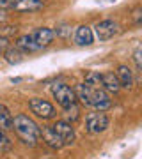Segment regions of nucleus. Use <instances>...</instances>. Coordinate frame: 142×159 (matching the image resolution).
<instances>
[{"mask_svg":"<svg viewBox=\"0 0 142 159\" xmlns=\"http://www.w3.org/2000/svg\"><path fill=\"white\" fill-rule=\"evenodd\" d=\"M28 106H30V111L34 115H37L39 119H53L57 115L55 106L48 102L46 99H41V97H34L28 101Z\"/></svg>","mask_w":142,"mask_h":159,"instance_id":"obj_5","label":"nucleus"},{"mask_svg":"<svg viewBox=\"0 0 142 159\" xmlns=\"http://www.w3.org/2000/svg\"><path fill=\"white\" fill-rule=\"evenodd\" d=\"M0 129L11 131L12 129V115L6 104L0 102Z\"/></svg>","mask_w":142,"mask_h":159,"instance_id":"obj_15","label":"nucleus"},{"mask_svg":"<svg viewBox=\"0 0 142 159\" xmlns=\"http://www.w3.org/2000/svg\"><path fill=\"white\" fill-rule=\"evenodd\" d=\"M11 2L12 0H0V11H6L11 7Z\"/></svg>","mask_w":142,"mask_h":159,"instance_id":"obj_22","label":"nucleus"},{"mask_svg":"<svg viewBox=\"0 0 142 159\" xmlns=\"http://www.w3.org/2000/svg\"><path fill=\"white\" fill-rule=\"evenodd\" d=\"M16 48L20 51H25V53H30V51H39L41 50L39 46L36 44L32 34H25V35H22V37H18Z\"/></svg>","mask_w":142,"mask_h":159,"instance_id":"obj_14","label":"nucleus"},{"mask_svg":"<svg viewBox=\"0 0 142 159\" xmlns=\"http://www.w3.org/2000/svg\"><path fill=\"white\" fill-rule=\"evenodd\" d=\"M41 138H43V142H45L48 147H51V148H62L64 147L62 140L59 138V134L53 131V127H51V125L43 127V129H41Z\"/></svg>","mask_w":142,"mask_h":159,"instance_id":"obj_11","label":"nucleus"},{"mask_svg":"<svg viewBox=\"0 0 142 159\" xmlns=\"http://www.w3.org/2000/svg\"><path fill=\"white\" fill-rule=\"evenodd\" d=\"M94 41V34L92 29L87 25H80L78 29L75 30V43L78 46H91Z\"/></svg>","mask_w":142,"mask_h":159,"instance_id":"obj_10","label":"nucleus"},{"mask_svg":"<svg viewBox=\"0 0 142 159\" xmlns=\"http://www.w3.org/2000/svg\"><path fill=\"white\" fill-rule=\"evenodd\" d=\"M7 30H4V34H16V27H6Z\"/></svg>","mask_w":142,"mask_h":159,"instance_id":"obj_23","label":"nucleus"},{"mask_svg":"<svg viewBox=\"0 0 142 159\" xmlns=\"http://www.w3.org/2000/svg\"><path fill=\"white\" fill-rule=\"evenodd\" d=\"M55 35L59 37H69L71 35V27L69 25H61V27H57V30H53Z\"/></svg>","mask_w":142,"mask_h":159,"instance_id":"obj_19","label":"nucleus"},{"mask_svg":"<svg viewBox=\"0 0 142 159\" xmlns=\"http://www.w3.org/2000/svg\"><path fill=\"white\" fill-rule=\"evenodd\" d=\"M6 60L9 64H20L23 60V51H20L18 48H11L6 51Z\"/></svg>","mask_w":142,"mask_h":159,"instance_id":"obj_16","label":"nucleus"},{"mask_svg":"<svg viewBox=\"0 0 142 159\" xmlns=\"http://www.w3.org/2000/svg\"><path fill=\"white\" fill-rule=\"evenodd\" d=\"M85 85L89 87H101V74L96 73V71H89L85 74Z\"/></svg>","mask_w":142,"mask_h":159,"instance_id":"obj_17","label":"nucleus"},{"mask_svg":"<svg viewBox=\"0 0 142 159\" xmlns=\"http://www.w3.org/2000/svg\"><path fill=\"white\" fill-rule=\"evenodd\" d=\"M101 89L107 92H119L121 85H119V80L114 73H103L101 74Z\"/></svg>","mask_w":142,"mask_h":159,"instance_id":"obj_13","label":"nucleus"},{"mask_svg":"<svg viewBox=\"0 0 142 159\" xmlns=\"http://www.w3.org/2000/svg\"><path fill=\"white\" fill-rule=\"evenodd\" d=\"M51 94L57 99V102L62 106L64 110L71 108L73 104H76V96H75V90L71 87H68L66 83H55L51 85Z\"/></svg>","mask_w":142,"mask_h":159,"instance_id":"obj_3","label":"nucleus"},{"mask_svg":"<svg viewBox=\"0 0 142 159\" xmlns=\"http://www.w3.org/2000/svg\"><path fill=\"white\" fill-rule=\"evenodd\" d=\"M140 55H142L140 48H137V50H135V53H133V60H135V67L139 69V71L142 69V60H140Z\"/></svg>","mask_w":142,"mask_h":159,"instance_id":"obj_20","label":"nucleus"},{"mask_svg":"<svg viewBox=\"0 0 142 159\" xmlns=\"http://www.w3.org/2000/svg\"><path fill=\"white\" fill-rule=\"evenodd\" d=\"M0 51H2V50H0Z\"/></svg>","mask_w":142,"mask_h":159,"instance_id":"obj_26","label":"nucleus"},{"mask_svg":"<svg viewBox=\"0 0 142 159\" xmlns=\"http://www.w3.org/2000/svg\"><path fill=\"white\" fill-rule=\"evenodd\" d=\"M115 76L119 80L121 89H131L133 87V74H131V69L128 66L121 64L119 67H117V71H115Z\"/></svg>","mask_w":142,"mask_h":159,"instance_id":"obj_12","label":"nucleus"},{"mask_svg":"<svg viewBox=\"0 0 142 159\" xmlns=\"http://www.w3.org/2000/svg\"><path fill=\"white\" fill-rule=\"evenodd\" d=\"M51 127H53V131L59 134V138L62 140L64 147H68V145H73L75 143V129L71 127V124H69L68 120H57Z\"/></svg>","mask_w":142,"mask_h":159,"instance_id":"obj_7","label":"nucleus"},{"mask_svg":"<svg viewBox=\"0 0 142 159\" xmlns=\"http://www.w3.org/2000/svg\"><path fill=\"white\" fill-rule=\"evenodd\" d=\"M32 37H34L36 44L39 46L41 50H43V48H46V46H50L51 41L55 39V32H53L51 29L41 27V29H37L36 32H32Z\"/></svg>","mask_w":142,"mask_h":159,"instance_id":"obj_9","label":"nucleus"},{"mask_svg":"<svg viewBox=\"0 0 142 159\" xmlns=\"http://www.w3.org/2000/svg\"><path fill=\"white\" fill-rule=\"evenodd\" d=\"M11 148H12V142L6 134V131L0 129V152H9Z\"/></svg>","mask_w":142,"mask_h":159,"instance_id":"obj_18","label":"nucleus"},{"mask_svg":"<svg viewBox=\"0 0 142 159\" xmlns=\"http://www.w3.org/2000/svg\"><path fill=\"white\" fill-rule=\"evenodd\" d=\"M94 34L100 41H108L112 39L114 35L119 34V23L114 20H103V21L96 23L94 27Z\"/></svg>","mask_w":142,"mask_h":159,"instance_id":"obj_6","label":"nucleus"},{"mask_svg":"<svg viewBox=\"0 0 142 159\" xmlns=\"http://www.w3.org/2000/svg\"><path fill=\"white\" fill-rule=\"evenodd\" d=\"M6 44H7V39L0 35V50H2V48H6Z\"/></svg>","mask_w":142,"mask_h":159,"instance_id":"obj_24","label":"nucleus"},{"mask_svg":"<svg viewBox=\"0 0 142 159\" xmlns=\"http://www.w3.org/2000/svg\"><path fill=\"white\" fill-rule=\"evenodd\" d=\"M12 129L18 138L28 147H36L41 142V127L25 113H18L16 117H12Z\"/></svg>","mask_w":142,"mask_h":159,"instance_id":"obj_2","label":"nucleus"},{"mask_svg":"<svg viewBox=\"0 0 142 159\" xmlns=\"http://www.w3.org/2000/svg\"><path fill=\"white\" fill-rule=\"evenodd\" d=\"M43 0H12L9 9L16 12H34L43 9Z\"/></svg>","mask_w":142,"mask_h":159,"instance_id":"obj_8","label":"nucleus"},{"mask_svg":"<svg viewBox=\"0 0 142 159\" xmlns=\"http://www.w3.org/2000/svg\"><path fill=\"white\" fill-rule=\"evenodd\" d=\"M133 21H135V25H140L142 23V9L140 7H137L135 11H133Z\"/></svg>","mask_w":142,"mask_h":159,"instance_id":"obj_21","label":"nucleus"},{"mask_svg":"<svg viewBox=\"0 0 142 159\" xmlns=\"http://www.w3.org/2000/svg\"><path fill=\"white\" fill-rule=\"evenodd\" d=\"M7 20V14H6V11H0V23H4Z\"/></svg>","mask_w":142,"mask_h":159,"instance_id":"obj_25","label":"nucleus"},{"mask_svg":"<svg viewBox=\"0 0 142 159\" xmlns=\"http://www.w3.org/2000/svg\"><path fill=\"white\" fill-rule=\"evenodd\" d=\"M108 125H110V119L103 111L89 113L85 117V129H87V133H91V134H100V133L108 129Z\"/></svg>","mask_w":142,"mask_h":159,"instance_id":"obj_4","label":"nucleus"},{"mask_svg":"<svg viewBox=\"0 0 142 159\" xmlns=\"http://www.w3.org/2000/svg\"><path fill=\"white\" fill-rule=\"evenodd\" d=\"M75 96H76V99H80L82 104L91 106L96 111H105L112 106L110 94L107 90H103L101 87H89L85 83H80L75 89Z\"/></svg>","mask_w":142,"mask_h":159,"instance_id":"obj_1","label":"nucleus"}]
</instances>
